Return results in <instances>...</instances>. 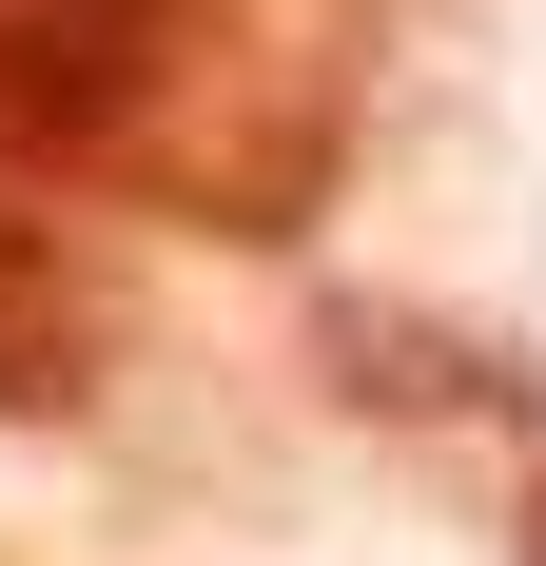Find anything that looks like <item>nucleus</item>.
Instances as JSON below:
<instances>
[{
  "label": "nucleus",
  "instance_id": "nucleus-1",
  "mask_svg": "<svg viewBox=\"0 0 546 566\" xmlns=\"http://www.w3.org/2000/svg\"><path fill=\"white\" fill-rule=\"evenodd\" d=\"M234 0H0V196H117Z\"/></svg>",
  "mask_w": 546,
  "mask_h": 566
},
{
  "label": "nucleus",
  "instance_id": "nucleus-2",
  "mask_svg": "<svg viewBox=\"0 0 546 566\" xmlns=\"http://www.w3.org/2000/svg\"><path fill=\"white\" fill-rule=\"evenodd\" d=\"M137 352V293L59 196H0V430H78Z\"/></svg>",
  "mask_w": 546,
  "mask_h": 566
},
{
  "label": "nucleus",
  "instance_id": "nucleus-3",
  "mask_svg": "<svg viewBox=\"0 0 546 566\" xmlns=\"http://www.w3.org/2000/svg\"><path fill=\"white\" fill-rule=\"evenodd\" d=\"M313 371L332 410H371V430H527L546 450V371L489 333H449V313H390V293H332L313 313Z\"/></svg>",
  "mask_w": 546,
  "mask_h": 566
},
{
  "label": "nucleus",
  "instance_id": "nucleus-4",
  "mask_svg": "<svg viewBox=\"0 0 546 566\" xmlns=\"http://www.w3.org/2000/svg\"><path fill=\"white\" fill-rule=\"evenodd\" d=\"M507 566H546V450H527V509H507Z\"/></svg>",
  "mask_w": 546,
  "mask_h": 566
}]
</instances>
